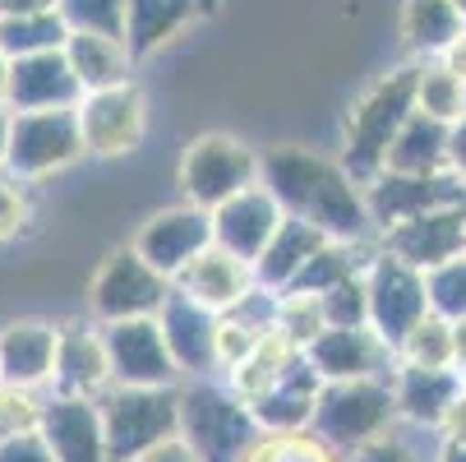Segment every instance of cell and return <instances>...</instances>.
<instances>
[{"label": "cell", "instance_id": "obj_4", "mask_svg": "<svg viewBox=\"0 0 466 462\" xmlns=\"http://www.w3.org/2000/svg\"><path fill=\"white\" fill-rule=\"evenodd\" d=\"M258 426L249 407L236 398L231 388L198 379L180 388V430L176 439L198 457V462H245L249 448L258 444Z\"/></svg>", "mask_w": 466, "mask_h": 462}, {"label": "cell", "instance_id": "obj_41", "mask_svg": "<svg viewBox=\"0 0 466 462\" xmlns=\"http://www.w3.org/2000/svg\"><path fill=\"white\" fill-rule=\"evenodd\" d=\"M342 462H425V457H420V448H416L407 435L388 430V435H379L374 444L356 448V453H351V457H342Z\"/></svg>", "mask_w": 466, "mask_h": 462}, {"label": "cell", "instance_id": "obj_13", "mask_svg": "<svg viewBox=\"0 0 466 462\" xmlns=\"http://www.w3.org/2000/svg\"><path fill=\"white\" fill-rule=\"evenodd\" d=\"M213 245V218L204 213V209H189V204H180V209H162V213H153L144 227H139V236H135V250L148 269H157L162 278H176L185 263L194 259V254H204Z\"/></svg>", "mask_w": 466, "mask_h": 462}, {"label": "cell", "instance_id": "obj_29", "mask_svg": "<svg viewBox=\"0 0 466 462\" xmlns=\"http://www.w3.org/2000/svg\"><path fill=\"white\" fill-rule=\"evenodd\" d=\"M383 171H392V176H439V171H448V125L411 111V120L397 129V139L383 158Z\"/></svg>", "mask_w": 466, "mask_h": 462}, {"label": "cell", "instance_id": "obj_23", "mask_svg": "<svg viewBox=\"0 0 466 462\" xmlns=\"http://www.w3.org/2000/svg\"><path fill=\"white\" fill-rule=\"evenodd\" d=\"M171 287H176L180 296H189L194 305H204V310H213V314H227V310L254 287V273H249L245 259H236V254L208 245L204 254H194L185 269L171 278Z\"/></svg>", "mask_w": 466, "mask_h": 462}, {"label": "cell", "instance_id": "obj_22", "mask_svg": "<svg viewBox=\"0 0 466 462\" xmlns=\"http://www.w3.org/2000/svg\"><path fill=\"white\" fill-rule=\"evenodd\" d=\"M56 398H97V393L111 384L106 375V352H102V334L88 319L60 323L56 328Z\"/></svg>", "mask_w": 466, "mask_h": 462}, {"label": "cell", "instance_id": "obj_37", "mask_svg": "<svg viewBox=\"0 0 466 462\" xmlns=\"http://www.w3.org/2000/svg\"><path fill=\"white\" fill-rule=\"evenodd\" d=\"M323 310V328H370V301H365V278H351L342 287H332L314 296Z\"/></svg>", "mask_w": 466, "mask_h": 462}, {"label": "cell", "instance_id": "obj_45", "mask_svg": "<svg viewBox=\"0 0 466 462\" xmlns=\"http://www.w3.org/2000/svg\"><path fill=\"white\" fill-rule=\"evenodd\" d=\"M448 171L457 180H466V116L457 125H448Z\"/></svg>", "mask_w": 466, "mask_h": 462}, {"label": "cell", "instance_id": "obj_40", "mask_svg": "<svg viewBox=\"0 0 466 462\" xmlns=\"http://www.w3.org/2000/svg\"><path fill=\"white\" fill-rule=\"evenodd\" d=\"M278 301L282 296H273V292H263V287H249L222 319H231V323H240V328H249L254 338H273V328H278Z\"/></svg>", "mask_w": 466, "mask_h": 462}, {"label": "cell", "instance_id": "obj_46", "mask_svg": "<svg viewBox=\"0 0 466 462\" xmlns=\"http://www.w3.org/2000/svg\"><path fill=\"white\" fill-rule=\"evenodd\" d=\"M439 430H443V439H448V444H466V388H461V398L452 403V412L443 416V426H439Z\"/></svg>", "mask_w": 466, "mask_h": 462}, {"label": "cell", "instance_id": "obj_7", "mask_svg": "<svg viewBox=\"0 0 466 462\" xmlns=\"http://www.w3.org/2000/svg\"><path fill=\"white\" fill-rule=\"evenodd\" d=\"M365 301H370V334L397 352L411 328L430 314V301H425V273L407 269L402 259L392 254H374L370 273H365Z\"/></svg>", "mask_w": 466, "mask_h": 462}, {"label": "cell", "instance_id": "obj_9", "mask_svg": "<svg viewBox=\"0 0 466 462\" xmlns=\"http://www.w3.org/2000/svg\"><path fill=\"white\" fill-rule=\"evenodd\" d=\"M79 153H84V139H79L75 111H19V116H10L5 171L15 180L51 176L60 167H70Z\"/></svg>", "mask_w": 466, "mask_h": 462}, {"label": "cell", "instance_id": "obj_19", "mask_svg": "<svg viewBox=\"0 0 466 462\" xmlns=\"http://www.w3.org/2000/svg\"><path fill=\"white\" fill-rule=\"evenodd\" d=\"M208 218H213V245L236 254V259H245V263H254L263 254V245L273 241V231L282 227V209L273 204V194L263 185L240 190L236 200H227Z\"/></svg>", "mask_w": 466, "mask_h": 462}, {"label": "cell", "instance_id": "obj_3", "mask_svg": "<svg viewBox=\"0 0 466 462\" xmlns=\"http://www.w3.org/2000/svg\"><path fill=\"white\" fill-rule=\"evenodd\" d=\"M97 416L111 462H139L153 448L171 444L180 430V388H120L97 393Z\"/></svg>", "mask_w": 466, "mask_h": 462}, {"label": "cell", "instance_id": "obj_8", "mask_svg": "<svg viewBox=\"0 0 466 462\" xmlns=\"http://www.w3.org/2000/svg\"><path fill=\"white\" fill-rule=\"evenodd\" d=\"M360 194H365L370 227L383 236V231L402 227L411 218H425V213H439V209H461L466 204V180H457L452 171H439V176L379 171L370 185H360Z\"/></svg>", "mask_w": 466, "mask_h": 462}, {"label": "cell", "instance_id": "obj_31", "mask_svg": "<svg viewBox=\"0 0 466 462\" xmlns=\"http://www.w3.org/2000/svg\"><path fill=\"white\" fill-rule=\"evenodd\" d=\"M70 28L56 10L46 15H24V19H0V51L10 60H24V56H46V51H60Z\"/></svg>", "mask_w": 466, "mask_h": 462}, {"label": "cell", "instance_id": "obj_48", "mask_svg": "<svg viewBox=\"0 0 466 462\" xmlns=\"http://www.w3.org/2000/svg\"><path fill=\"white\" fill-rule=\"evenodd\" d=\"M439 65H443L448 75H457V79L466 84V33H461V37H457V42H452V46L439 56Z\"/></svg>", "mask_w": 466, "mask_h": 462}, {"label": "cell", "instance_id": "obj_27", "mask_svg": "<svg viewBox=\"0 0 466 462\" xmlns=\"http://www.w3.org/2000/svg\"><path fill=\"white\" fill-rule=\"evenodd\" d=\"M374 254H379V241H323L282 296H323L351 278H365Z\"/></svg>", "mask_w": 466, "mask_h": 462}, {"label": "cell", "instance_id": "obj_50", "mask_svg": "<svg viewBox=\"0 0 466 462\" xmlns=\"http://www.w3.org/2000/svg\"><path fill=\"white\" fill-rule=\"evenodd\" d=\"M452 370L466 379V319L452 323Z\"/></svg>", "mask_w": 466, "mask_h": 462}, {"label": "cell", "instance_id": "obj_20", "mask_svg": "<svg viewBox=\"0 0 466 462\" xmlns=\"http://www.w3.org/2000/svg\"><path fill=\"white\" fill-rule=\"evenodd\" d=\"M42 444L51 448L56 462H111L106 457V439H102V416L93 398H51L42 403V421H37Z\"/></svg>", "mask_w": 466, "mask_h": 462}, {"label": "cell", "instance_id": "obj_10", "mask_svg": "<svg viewBox=\"0 0 466 462\" xmlns=\"http://www.w3.org/2000/svg\"><path fill=\"white\" fill-rule=\"evenodd\" d=\"M171 292V278L135 254V250H116L102 259V269L93 278V319L97 323H120V319H153Z\"/></svg>", "mask_w": 466, "mask_h": 462}, {"label": "cell", "instance_id": "obj_53", "mask_svg": "<svg viewBox=\"0 0 466 462\" xmlns=\"http://www.w3.org/2000/svg\"><path fill=\"white\" fill-rule=\"evenodd\" d=\"M5 84H10V56L0 51V107H5Z\"/></svg>", "mask_w": 466, "mask_h": 462}, {"label": "cell", "instance_id": "obj_30", "mask_svg": "<svg viewBox=\"0 0 466 462\" xmlns=\"http://www.w3.org/2000/svg\"><path fill=\"white\" fill-rule=\"evenodd\" d=\"M461 33H466V24L457 19L448 0H407L402 5V37L420 56H443Z\"/></svg>", "mask_w": 466, "mask_h": 462}, {"label": "cell", "instance_id": "obj_34", "mask_svg": "<svg viewBox=\"0 0 466 462\" xmlns=\"http://www.w3.org/2000/svg\"><path fill=\"white\" fill-rule=\"evenodd\" d=\"M56 15L70 33H97L125 42V0H56Z\"/></svg>", "mask_w": 466, "mask_h": 462}, {"label": "cell", "instance_id": "obj_24", "mask_svg": "<svg viewBox=\"0 0 466 462\" xmlns=\"http://www.w3.org/2000/svg\"><path fill=\"white\" fill-rule=\"evenodd\" d=\"M56 370V328L42 319H19L0 328V384L37 393Z\"/></svg>", "mask_w": 466, "mask_h": 462}, {"label": "cell", "instance_id": "obj_44", "mask_svg": "<svg viewBox=\"0 0 466 462\" xmlns=\"http://www.w3.org/2000/svg\"><path fill=\"white\" fill-rule=\"evenodd\" d=\"M0 462H56L42 435H19V439H0Z\"/></svg>", "mask_w": 466, "mask_h": 462}, {"label": "cell", "instance_id": "obj_54", "mask_svg": "<svg viewBox=\"0 0 466 462\" xmlns=\"http://www.w3.org/2000/svg\"><path fill=\"white\" fill-rule=\"evenodd\" d=\"M448 5H452V10H457V19L466 24V0H448Z\"/></svg>", "mask_w": 466, "mask_h": 462}, {"label": "cell", "instance_id": "obj_5", "mask_svg": "<svg viewBox=\"0 0 466 462\" xmlns=\"http://www.w3.org/2000/svg\"><path fill=\"white\" fill-rule=\"evenodd\" d=\"M397 421L392 412V388L388 379H351V384H323L314 398L309 435L332 453V457H351L356 448L374 444L388 435Z\"/></svg>", "mask_w": 466, "mask_h": 462}, {"label": "cell", "instance_id": "obj_35", "mask_svg": "<svg viewBox=\"0 0 466 462\" xmlns=\"http://www.w3.org/2000/svg\"><path fill=\"white\" fill-rule=\"evenodd\" d=\"M425 301H430V314H439L448 323L466 319V254L425 273Z\"/></svg>", "mask_w": 466, "mask_h": 462}, {"label": "cell", "instance_id": "obj_43", "mask_svg": "<svg viewBox=\"0 0 466 462\" xmlns=\"http://www.w3.org/2000/svg\"><path fill=\"white\" fill-rule=\"evenodd\" d=\"M24 222H28V200H24V190H19L10 176H0V241H10Z\"/></svg>", "mask_w": 466, "mask_h": 462}, {"label": "cell", "instance_id": "obj_49", "mask_svg": "<svg viewBox=\"0 0 466 462\" xmlns=\"http://www.w3.org/2000/svg\"><path fill=\"white\" fill-rule=\"evenodd\" d=\"M139 462H198V457H194V453H189L180 439H171V444L153 448V453H148V457H139Z\"/></svg>", "mask_w": 466, "mask_h": 462}, {"label": "cell", "instance_id": "obj_21", "mask_svg": "<svg viewBox=\"0 0 466 462\" xmlns=\"http://www.w3.org/2000/svg\"><path fill=\"white\" fill-rule=\"evenodd\" d=\"M392 388V412L416 430H439L452 403L461 398L466 379L457 370H425V365H397L388 375Z\"/></svg>", "mask_w": 466, "mask_h": 462}, {"label": "cell", "instance_id": "obj_38", "mask_svg": "<svg viewBox=\"0 0 466 462\" xmlns=\"http://www.w3.org/2000/svg\"><path fill=\"white\" fill-rule=\"evenodd\" d=\"M245 462H338L309 430L300 435H258Z\"/></svg>", "mask_w": 466, "mask_h": 462}, {"label": "cell", "instance_id": "obj_52", "mask_svg": "<svg viewBox=\"0 0 466 462\" xmlns=\"http://www.w3.org/2000/svg\"><path fill=\"white\" fill-rule=\"evenodd\" d=\"M439 462H466V444H448V439H443V448H439Z\"/></svg>", "mask_w": 466, "mask_h": 462}, {"label": "cell", "instance_id": "obj_51", "mask_svg": "<svg viewBox=\"0 0 466 462\" xmlns=\"http://www.w3.org/2000/svg\"><path fill=\"white\" fill-rule=\"evenodd\" d=\"M5 153H10V111L0 107V171H5Z\"/></svg>", "mask_w": 466, "mask_h": 462}, {"label": "cell", "instance_id": "obj_16", "mask_svg": "<svg viewBox=\"0 0 466 462\" xmlns=\"http://www.w3.org/2000/svg\"><path fill=\"white\" fill-rule=\"evenodd\" d=\"M305 361L323 384H351V379H388L383 370L397 361L370 328H323L305 347Z\"/></svg>", "mask_w": 466, "mask_h": 462}, {"label": "cell", "instance_id": "obj_11", "mask_svg": "<svg viewBox=\"0 0 466 462\" xmlns=\"http://www.w3.org/2000/svg\"><path fill=\"white\" fill-rule=\"evenodd\" d=\"M102 352H106V375L120 388H176V361L162 343L157 319H120V323H97Z\"/></svg>", "mask_w": 466, "mask_h": 462}, {"label": "cell", "instance_id": "obj_42", "mask_svg": "<svg viewBox=\"0 0 466 462\" xmlns=\"http://www.w3.org/2000/svg\"><path fill=\"white\" fill-rule=\"evenodd\" d=\"M263 338H254L249 328H240V323H231V319H222L218 314V365H227V370H236L254 347H258Z\"/></svg>", "mask_w": 466, "mask_h": 462}, {"label": "cell", "instance_id": "obj_47", "mask_svg": "<svg viewBox=\"0 0 466 462\" xmlns=\"http://www.w3.org/2000/svg\"><path fill=\"white\" fill-rule=\"evenodd\" d=\"M56 0H0V19H24V15H46Z\"/></svg>", "mask_w": 466, "mask_h": 462}, {"label": "cell", "instance_id": "obj_15", "mask_svg": "<svg viewBox=\"0 0 466 462\" xmlns=\"http://www.w3.org/2000/svg\"><path fill=\"white\" fill-rule=\"evenodd\" d=\"M153 319L162 328V343H167V352H171L180 375H198V379H204L218 365V314L213 310L194 305L189 296H180L171 287Z\"/></svg>", "mask_w": 466, "mask_h": 462}, {"label": "cell", "instance_id": "obj_36", "mask_svg": "<svg viewBox=\"0 0 466 462\" xmlns=\"http://www.w3.org/2000/svg\"><path fill=\"white\" fill-rule=\"evenodd\" d=\"M319 334H323V310H319L314 296H282L278 301V328H273V338H282L287 347L305 352Z\"/></svg>", "mask_w": 466, "mask_h": 462}, {"label": "cell", "instance_id": "obj_32", "mask_svg": "<svg viewBox=\"0 0 466 462\" xmlns=\"http://www.w3.org/2000/svg\"><path fill=\"white\" fill-rule=\"evenodd\" d=\"M416 111L439 120V125H457L466 116V84L457 75H448L443 65H420V75H416Z\"/></svg>", "mask_w": 466, "mask_h": 462}, {"label": "cell", "instance_id": "obj_25", "mask_svg": "<svg viewBox=\"0 0 466 462\" xmlns=\"http://www.w3.org/2000/svg\"><path fill=\"white\" fill-rule=\"evenodd\" d=\"M328 236L323 231H314L309 222H296V218H282V227L273 231V241L263 245V254L249 263V273H254V287H263V292H273V296H282L291 282H296V273L305 269V263L314 259V250L323 245Z\"/></svg>", "mask_w": 466, "mask_h": 462}, {"label": "cell", "instance_id": "obj_33", "mask_svg": "<svg viewBox=\"0 0 466 462\" xmlns=\"http://www.w3.org/2000/svg\"><path fill=\"white\" fill-rule=\"evenodd\" d=\"M397 365H425V370H452V323L439 314H425L411 334L397 343Z\"/></svg>", "mask_w": 466, "mask_h": 462}, {"label": "cell", "instance_id": "obj_14", "mask_svg": "<svg viewBox=\"0 0 466 462\" xmlns=\"http://www.w3.org/2000/svg\"><path fill=\"white\" fill-rule=\"evenodd\" d=\"M379 250L402 259L407 269L416 273H430L439 263L466 254V204L461 209H439V213H425V218H411L402 227H392L379 236Z\"/></svg>", "mask_w": 466, "mask_h": 462}, {"label": "cell", "instance_id": "obj_1", "mask_svg": "<svg viewBox=\"0 0 466 462\" xmlns=\"http://www.w3.org/2000/svg\"><path fill=\"white\" fill-rule=\"evenodd\" d=\"M258 185L273 194L282 218L309 222L328 241H370V213L360 185L342 171V162H328L305 149H273L258 158Z\"/></svg>", "mask_w": 466, "mask_h": 462}, {"label": "cell", "instance_id": "obj_17", "mask_svg": "<svg viewBox=\"0 0 466 462\" xmlns=\"http://www.w3.org/2000/svg\"><path fill=\"white\" fill-rule=\"evenodd\" d=\"M319 388H323V379L314 375V365L305 361V352H296L291 365L268 388H263L254 403H245V407H249V416H254V426L263 435H300V430H309Z\"/></svg>", "mask_w": 466, "mask_h": 462}, {"label": "cell", "instance_id": "obj_26", "mask_svg": "<svg viewBox=\"0 0 466 462\" xmlns=\"http://www.w3.org/2000/svg\"><path fill=\"white\" fill-rule=\"evenodd\" d=\"M204 10H208V0H125V51H129V60L153 56L157 46H167Z\"/></svg>", "mask_w": 466, "mask_h": 462}, {"label": "cell", "instance_id": "obj_39", "mask_svg": "<svg viewBox=\"0 0 466 462\" xmlns=\"http://www.w3.org/2000/svg\"><path fill=\"white\" fill-rule=\"evenodd\" d=\"M37 421H42V398L37 393L0 384V439L37 435Z\"/></svg>", "mask_w": 466, "mask_h": 462}, {"label": "cell", "instance_id": "obj_6", "mask_svg": "<svg viewBox=\"0 0 466 462\" xmlns=\"http://www.w3.org/2000/svg\"><path fill=\"white\" fill-rule=\"evenodd\" d=\"M249 185H258V158L231 135H198L180 158V190L189 209L213 213Z\"/></svg>", "mask_w": 466, "mask_h": 462}, {"label": "cell", "instance_id": "obj_18", "mask_svg": "<svg viewBox=\"0 0 466 462\" xmlns=\"http://www.w3.org/2000/svg\"><path fill=\"white\" fill-rule=\"evenodd\" d=\"M79 98H84V88L75 84L60 51L10 60V84H5L10 116H19V111H75Z\"/></svg>", "mask_w": 466, "mask_h": 462}, {"label": "cell", "instance_id": "obj_28", "mask_svg": "<svg viewBox=\"0 0 466 462\" xmlns=\"http://www.w3.org/2000/svg\"><path fill=\"white\" fill-rule=\"evenodd\" d=\"M65 65L84 93H102V88H120L129 84V51L116 37H97V33H70L60 46Z\"/></svg>", "mask_w": 466, "mask_h": 462}, {"label": "cell", "instance_id": "obj_2", "mask_svg": "<svg viewBox=\"0 0 466 462\" xmlns=\"http://www.w3.org/2000/svg\"><path fill=\"white\" fill-rule=\"evenodd\" d=\"M416 75L420 65H402V70L383 75L374 88H365V98L351 107L347 116V149H342V171L356 185H370L383 171V158L416 111Z\"/></svg>", "mask_w": 466, "mask_h": 462}, {"label": "cell", "instance_id": "obj_12", "mask_svg": "<svg viewBox=\"0 0 466 462\" xmlns=\"http://www.w3.org/2000/svg\"><path fill=\"white\" fill-rule=\"evenodd\" d=\"M75 120H79L84 153H97V158L129 153L144 139V93L135 84L84 93L75 107Z\"/></svg>", "mask_w": 466, "mask_h": 462}]
</instances>
